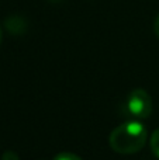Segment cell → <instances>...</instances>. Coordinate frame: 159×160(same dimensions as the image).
<instances>
[{"label": "cell", "mask_w": 159, "mask_h": 160, "mask_svg": "<svg viewBox=\"0 0 159 160\" xmlns=\"http://www.w3.org/2000/svg\"><path fill=\"white\" fill-rule=\"evenodd\" d=\"M148 129L138 119H128L118 125L109 138V143L114 152L121 155H132L145 146Z\"/></svg>", "instance_id": "6da1fadb"}, {"label": "cell", "mask_w": 159, "mask_h": 160, "mask_svg": "<svg viewBox=\"0 0 159 160\" xmlns=\"http://www.w3.org/2000/svg\"><path fill=\"white\" fill-rule=\"evenodd\" d=\"M152 112L151 96L142 88H135L127 94L121 104V114L130 119H144L148 118Z\"/></svg>", "instance_id": "7a4b0ae2"}, {"label": "cell", "mask_w": 159, "mask_h": 160, "mask_svg": "<svg viewBox=\"0 0 159 160\" xmlns=\"http://www.w3.org/2000/svg\"><path fill=\"white\" fill-rule=\"evenodd\" d=\"M151 150H152V153L159 159V128L152 133V136H151Z\"/></svg>", "instance_id": "3957f363"}, {"label": "cell", "mask_w": 159, "mask_h": 160, "mask_svg": "<svg viewBox=\"0 0 159 160\" xmlns=\"http://www.w3.org/2000/svg\"><path fill=\"white\" fill-rule=\"evenodd\" d=\"M52 160H83L82 158H79L78 155L75 153H70V152H61L55 156Z\"/></svg>", "instance_id": "277c9868"}, {"label": "cell", "mask_w": 159, "mask_h": 160, "mask_svg": "<svg viewBox=\"0 0 159 160\" xmlns=\"http://www.w3.org/2000/svg\"><path fill=\"white\" fill-rule=\"evenodd\" d=\"M2 160H18V155L13 150H7V152L3 153Z\"/></svg>", "instance_id": "5b68a950"}, {"label": "cell", "mask_w": 159, "mask_h": 160, "mask_svg": "<svg viewBox=\"0 0 159 160\" xmlns=\"http://www.w3.org/2000/svg\"><path fill=\"white\" fill-rule=\"evenodd\" d=\"M154 31L155 34L159 37V16L156 17V20H155V24H154Z\"/></svg>", "instance_id": "8992f818"}, {"label": "cell", "mask_w": 159, "mask_h": 160, "mask_svg": "<svg viewBox=\"0 0 159 160\" xmlns=\"http://www.w3.org/2000/svg\"><path fill=\"white\" fill-rule=\"evenodd\" d=\"M0 42H2V30H0Z\"/></svg>", "instance_id": "52a82bcc"}]
</instances>
